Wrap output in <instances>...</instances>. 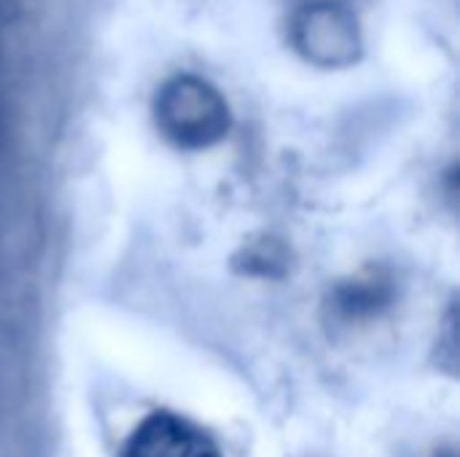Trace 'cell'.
<instances>
[{
  "label": "cell",
  "mask_w": 460,
  "mask_h": 457,
  "mask_svg": "<svg viewBox=\"0 0 460 457\" xmlns=\"http://www.w3.org/2000/svg\"><path fill=\"white\" fill-rule=\"evenodd\" d=\"M121 457H224V453L194 420L170 409H156L127 436Z\"/></svg>",
  "instance_id": "2"
},
{
  "label": "cell",
  "mask_w": 460,
  "mask_h": 457,
  "mask_svg": "<svg viewBox=\"0 0 460 457\" xmlns=\"http://www.w3.org/2000/svg\"><path fill=\"white\" fill-rule=\"evenodd\" d=\"M391 296H394L391 280L380 275H369V277H356L353 283H342L332 304L342 321H358V318L377 315L383 307H388Z\"/></svg>",
  "instance_id": "3"
},
{
  "label": "cell",
  "mask_w": 460,
  "mask_h": 457,
  "mask_svg": "<svg viewBox=\"0 0 460 457\" xmlns=\"http://www.w3.org/2000/svg\"><path fill=\"white\" fill-rule=\"evenodd\" d=\"M162 132L183 148H205L226 135V105L197 81H178L156 108Z\"/></svg>",
  "instance_id": "1"
}]
</instances>
